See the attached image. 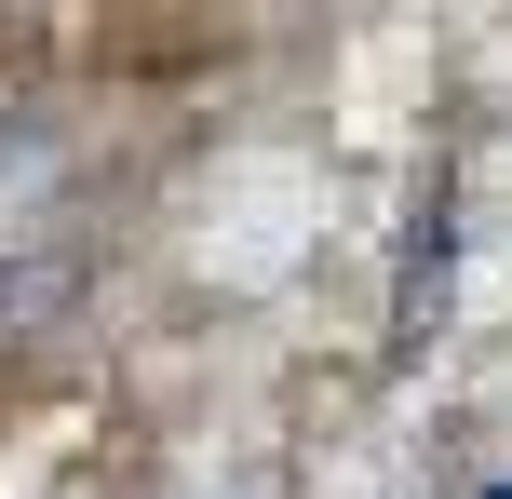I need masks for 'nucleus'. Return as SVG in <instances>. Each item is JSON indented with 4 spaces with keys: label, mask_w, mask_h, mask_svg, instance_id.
<instances>
[{
    "label": "nucleus",
    "mask_w": 512,
    "mask_h": 499,
    "mask_svg": "<svg viewBox=\"0 0 512 499\" xmlns=\"http://www.w3.org/2000/svg\"><path fill=\"white\" fill-rule=\"evenodd\" d=\"M486 499H512V486H486Z\"/></svg>",
    "instance_id": "obj_1"
}]
</instances>
